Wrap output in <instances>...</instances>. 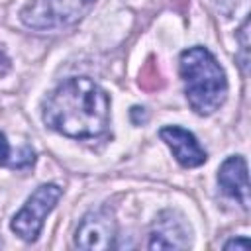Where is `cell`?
I'll use <instances>...</instances> for the list:
<instances>
[{"mask_svg":"<svg viewBox=\"0 0 251 251\" xmlns=\"http://www.w3.org/2000/svg\"><path fill=\"white\" fill-rule=\"evenodd\" d=\"M43 122L73 139H92L110 124V96L88 76L61 82L45 100Z\"/></svg>","mask_w":251,"mask_h":251,"instance_id":"6da1fadb","label":"cell"},{"mask_svg":"<svg viewBox=\"0 0 251 251\" xmlns=\"http://www.w3.org/2000/svg\"><path fill=\"white\" fill-rule=\"evenodd\" d=\"M180 76L186 100L200 116L216 112L227 94V78L216 57L204 47H190L180 55Z\"/></svg>","mask_w":251,"mask_h":251,"instance_id":"7a4b0ae2","label":"cell"},{"mask_svg":"<svg viewBox=\"0 0 251 251\" xmlns=\"http://www.w3.org/2000/svg\"><path fill=\"white\" fill-rule=\"evenodd\" d=\"M96 0H33L20 12L24 25L37 31H59L78 24Z\"/></svg>","mask_w":251,"mask_h":251,"instance_id":"3957f363","label":"cell"},{"mask_svg":"<svg viewBox=\"0 0 251 251\" xmlns=\"http://www.w3.org/2000/svg\"><path fill=\"white\" fill-rule=\"evenodd\" d=\"M63 190L57 184H41L35 188V192L27 198L24 208L14 216L10 227L16 235H20L24 241H35L41 233L45 216L55 208L59 202Z\"/></svg>","mask_w":251,"mask_h":251,"instance_id":"277c9868","label":"cell"},{"mask_svg":"<svg viewBox=\"0 0 251 251\" xmlns=\"http://www.w3.org/2000/svg\"><path fill=\"white\" fill-rule=\"evenodd\" d=\"M116 237V220L108 208L88 212L75 235V243L80 249H110Z\"/></svg>","mask_w":251,"mask_h":251,"instance_id":"5b68a950","label":"cell"},{"mask_svg":"<svg viewBox=\"0 0 251 251\" xmlns=\"http://www.w3.org/2000/svg\"><path fill=\"white\" fill-rule=\"evenodd\" d=\"M188 245L190 229L182 216L171 210L159 214L149 237V249H184Z\"/></svg>","mask_w":251,"mask_h":251,"instance_id":"8992f818","label":"cell"},{"mask_svg":"<svg viewBox=\"0 0 251 251\" xmlns=\"http://www.w3.org/2000/svg\"><path fill=\"white\" fill-rule=\"evenodd\" d=\"M159 135L171 147L175 159L182 167H200L206 161V151L200 147V143L190 131L178 126H167L159 131Z\"/></svg>","mask_w":251,"mask_h":251,"instance_id":"52a82bcc","label":"cell"},{"mask_svg":"<svg viewBox=\"0 0 251 251\" xmlns=\"http://www.w3.org/2000/svg\"><path fill=\"white\" fill-rule=\"evenodd\" d=\"M218 184L227 196L235 198L243 208H249V175L243 157H227L222 163L218 171Z\"/></svg>","mask_w":251,"mask_h":251,"instance_id":"ba28073f","label":"cell"},{"mask_svg":"<svg viewBox=\"0 0 251 251\" xmlns=\"http://www.w3.org/2000/svg\"><path fill=\"white\" fill-rule=\"evenodd\" d=\"M149 80H151V84H149V90H155V88H159V86L163 84V80H161L159 73L153 69V65H147V67L143 69V73H141V78H139V84L145 88Z\"/></svg>","mask_w":251,"mask_h":251,"instance_id":"9c48e42d","label":"cell"},{"mask_svg":"<svg viewBox=\"0 0 251 251\" xmlns=\"http://www.w3.org/2000/svg\"><path fill=\"white\" fill-rule=\"evenodd\" d=\"M0 165L10 167V145H8V139L2 131H0Z\"/></svg>","mask_w":251,"mask_h":251,"instance_id":"30bf717a","label":"cell"},{"mask_svg":"<svg viewBox=\"0 0 251 251\" xmlns=\"http://www.w3.org/2000/svg\"><path fill=\"white\" fill-rule=\"evenodd\" d=\"M226 249H241V251H247L249 249V239L247 237H239V239H231L224 245Z\"/></svg>","mask_w":251,"mask_h":251,"instance_id":"8fae6325","label":"cell"},{"mask_svg":"<svg viewBox=\"0 0 251 251\" xmlns=\"http://www.w3.org/2000/svg\"><path fill=\"white\" fill-rule=\"evenodd\" d=\"M145 120H147V112H145V108H139V106L131 108V122H133V124L141 126Z\"/></svg>","mask_w":251,"mask_h":251,"instance_id":"7c38bea8","label":"cell"},{"mask_svg":"<svg viewBox=\"0 0 251 251\" xmlns=\"http://www.w3.org/2000/svg\"><path fill=\"white\" fill-rule=\"evenodd\" d=\"M6 65H8V59H6V57L0 53V67H6Z\"/></svg>","mask_w":251,"mask_h":251,"instance_id":"4fadbf2b","label":"cell"}]
</instances>
